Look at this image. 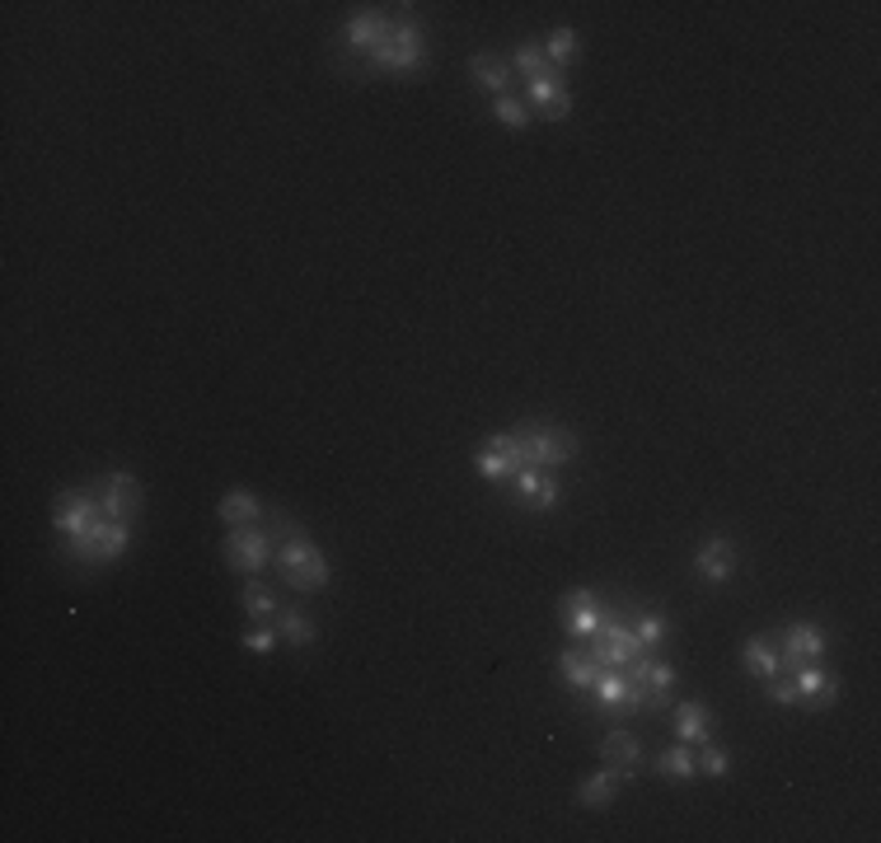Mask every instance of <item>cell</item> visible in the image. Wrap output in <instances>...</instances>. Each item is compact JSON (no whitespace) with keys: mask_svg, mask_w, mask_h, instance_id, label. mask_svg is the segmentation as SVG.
<instances>
[{"mask_svg":"<svg viewBox=\"0 0 881 843\" xmlns=\"http://www.w3.org/2000/svg\"><path fill=\"white\" fill-rule=\"evenodd\" d=\"M272 553H277V543L268 530H258V525H235V530L221 539L225 567L239 572V576H258L272 562Z\"/></svg>","mask_w":881,"mask_h":843,"instance_id":"obj_6","label":"cell"},{"mask_svg":"<svg viewBox=\"0 0 881 843\" xmlns=\"http://www.w3.org/2000/svg\"><path fill=\"white\" fill-rule=\"evenodd\" d=\"M272 562H277L281 582H287L291 591H301V595H314V591H324V586L333 582L328 558L320 553V543H314L310 535H301V539H281V543H277V553H272Z\"/></svg>","mask_w":881,"mask_h":843,"instance_id":"obj_3","label":"cell"},{"mask_svg":"<svg viewBox=\"0 0 881 843\" xmlns=\"http://www.w3.org/2000/svg\"><path fill=\"white\" fill-rule=\"evenodd\" d=\"M268 535H272V543H281V539H301V535H305V525H301V520H291L287 512H268Z\"/></svg>","mask_w":881,"mask_h":843,"instance_id":"obj_32","label":"cell"},{"mask_svg":"<svg viewBox=\"0 0 881 843\" xmlns=\"http://www.w3.org/2000/svg\"><path fill=\"white\" fill-rule=\"evenodd\" d=\"M651 768H657L661 773V778H684V783H690V778H699V764H694V745H671V750H661L657 754V760H651Z\"/></svg>","mask_w":881,"mask_h":843,"instance_id":"obj_24","label":"cell"},{"mask_svg":"<svg viewBox=\"0 0 881 843\" xmlns=\"http://www.w3.org/2000/svg\"><path fill=\"white\" fill-rule=\"evenodd\" d=\"M694 764H699V773H709V778H722V773L732 768V754L722 750V745H713V741H703L694 750Z\"/></svg>","mask_w":881,"mask_h":843,"instance_id":"obj_30","label":"cell"},{"mask_svg":"<svg viewBox=\"0 0 881 843\" xmlns=\"http://www.w3.org/2000/svg\"><path fill=\"white\" fill-rule=\"evenodd\" d=\"M99 516H103V506H99L94 483L90 487H66V492H57V502H52V525H57L62 535L90 530Z\"/></svg>","mask_w":881,"mask_h":843,"instance_id":"obj_8","label":"cell"},{"mask_svg":"<svg viewBox=\"0 0 881 843\" xmlns=\"http://www.w3.org/2000/svg\"><path fill=\"white\" fill-rule=\"evenodd\" d=\"M239 605H244V614H249V623H277V614H281L277 591H272V586H263L258 576H244Z\"/></svg>","mask_w":881,"mask_h":843,"instance_id":"obj_19","label":"cell"},{"mask_svg":"<svg viewBox=\"0 0 881 843\" xmlns=\"http://www.w3.org/2000/svg\"><path fill=\"white\" fill-rule=\"evenodd\" d=\"M277 623H254L249 632H244V652H254V656H268L272 647H277Z\"/></svg>","mask_w":881,"mask_h":843,"instance_id":"obj_31","label":"cell"},{"mask_svg":"<svg viewBox=\"0 0 881 843\" xmlns=\"http://www.w3.org/2000/svg\"><path fill=\"white\" fill-rule=\"evenodd\" d=\"M511 502L525 512H558L562 506V483L554 479V469H521L511 479Z\"/></svg>","mask_w":881,"mask_h":843,"instance_id":"obj_9","label":"cell"},{"mask_svg":"<svg viewBox=\"0 0 881 843\" xmlns=\"http://www.w3.org/2000/svg\"><path fill=\"white\" fill-rule=\"evenodd\" d=\"M277 632H281V638H287L291 647H310L314 638H320V632H314V623L305 619L301 609H291V605H281V614H277Z\"/></svg>","mask_w":881,"mask_h":843,"instance_id":"obj_25","label":"cell"},{"mask_svg":"<svg viewBox=\"0 0 881 843\" xmlns=\"http://www.w3.org/2000/svg\"><path fill=\"white\" fill-rule=\"evenodd\" d=\"M511 66L521 70L525 80H535V76H549V57H544V47L539 43H516V52H511Z\"/></svg>","mask_w":881,"mask_h":843,"instance_id":"obj_26","label":"cell"},{"mask_svg":"<svg viewBox=\"0 0 881 843\" xmlns=\"http://www.w3.org/2000/svg\"><path fill=\"white\" fill-rule=\"evenodd\" d=\"M788 675H792V689H798V708L825 712V708H835L839 702V675L825 671L821 661H798Z\"/></svg>","mask_w":881,"mask_h":843,"instance_id":"obj_7","label":"cell"},{"mask_svg":"<svg viewBox=\"0 0 881 843\" xmlns=\"http://www.w3.org/2000/svg\"><path fill=\"white\" fill-rule=\"evenodd\" d=\"M469 76H473V85H479L483 94H492V99H502V94H511V61H502V57H473L469 61Z\"/></svg>","mask_w":881,"mask_h":843,"instance_id":"obj_20","label":"cell"},{"mask_svg":"<svg viewBox=\"0 0 881 843\" xmlns=\"http://www.w3.org/2000/svg\"><path fill=\"white\" fill-rule=\"evenodd\" d=\"M638 684H643V694H647V712H651V708H666V698H671V689H676V665L651 656Z\"/></svg>","mask_w":881,"mask_h":843,"instance_id":"obj_23","label":"cell"},{"mask_svg":"<svg viewBox=\"0 0 881 843\" xmlns=\"http://www.w3.org/2000/svg\"><path fill=\"white\" fill-rule=\"evenodd\" d=\"M539 47H544V57H549V66L558 70V66H568V61L577 57V33H572V29H554Z\"/></svg>","mask_w":881,"mask_h":843,"instance_id":"obj_27","label":"cell"},{"mask_svg":"<svg viewBox=\"0 0 881 843\" xmlns=\"http://www.w3.org/2000/svg\"><path fill=\"white\" fill-rule=\"evenodd\" d=\"M525 99L535 103V109L549 117V122H562L572 113V94H568V85H562V76L558 70H549V76H535V80H525Z\"/></svg>","mask_w":881,"mask_h":843,"instance_id":"obj_13","label":"cell"},{"mask_svg":"<svg viewBox=\"0 0 881 843\" xmlns=\"http://www.w3.org/2000/svg\"><path fill=\"white\" fill-rule=\"evenodd\" d=\"M347 43L361 52V57H371L380 70H399V76H409L427 61V43H422V29L417 20H390V14H352L347 20Z\"/></svg>","mask_w":881,"mask_h":843,"instance_id":"obj_1","label":"cell"},{"mask_svg":"<svg viewBox=\"0 0 881 843\" xmlns=\"http://www.w3.org/2000/svg\"><path fill=\"white\" fill-rule=\"evenodd\" d=\"M601 760H605L610 768H620L624 778H638V768H643V745H638V735H628L624 727H614L605 741H601Z\"/></svg>","mask_w":881,"mask_h":843,"instance_id":"obj_16","label":"cell"},{"mask_svg":"<svg viewBox=\"0 0 881 843\" xmlns=\"http://www.w3.org/2000/svg\"><path fill=\"white\" fill-rule=\"evenodd\" d=\"M581 647H587V656H591L595 665H614V671H628V661L647 652V647L638 642V632H633V623L624 619L620 609H610L605 623H601V632H591V638L581 642Z\"/></svg>","mask_w":881,"mask_h":843,"instance_id":"obj_5","label":"cell"},{"mask_svg":"<svg viewBox=\"0 0 881 843\" xmlns=\"http://www.w3.org/2000/svg\"><path fill=\"white\" fill-rule=\"evenodd\" d=\"M713 708L709 702H676V735L684 745H703L713 741Z\"/></svg>","mask_w":881,"mask_h":843,"instance_id":"obj_18","label":"cell"},{"mask_svg":"<svg viewBox=\"0 0 881 843\" xmlns=\"http://www.w3.org/2000/svg\"><path fill=\"white\" fill-rule=\"evenodd\" d=\"M628 778L620 768H601V773H587V778L577 783V806H587V811H605V806L620 797V787H624Z\"/></svg>","mask_w":881,"mask_h":843,"instance_id":"obj_15","label":"cell"},{"mask_svg":"<svg viewBox=\"0 0 881 843\" xmlns=\"http://www.w3.org/2000/svg\"><path fill=\"white\" fill-rule=\"evenodd\" d=\"M694 572H699V582H713V586L732 582V576H736V543L727 535L703 539L699 553H694Z\"/></svg>","mask_w":881,"mask_h":843,"instance_id":"obj_12","label":"cell"},{"mask_svg":"<svg viewBox=\"0 0 881 843\" xmlns=\"http://www.w3.org/2000/svg\"><path fill=\"white\" fill-rule=\"evenodd\" d=\"M502 450L516 469H558L577 460V436L568 427H544V422H525L516 431H498L488 441Z\"/></svg>","mask_w":881,"mask_h":843,"instance_id":"obj_2","label":"cell"},{"mask_svg":"<svg viewBox=\"0 0 881 843\" xmlns=\"http://www.w3.org/2000/svg\"><path fill=\"white\" fill-rule=\"evenodd\" d=\"M558 671H562V679H568V689H572L577 698H587V694H591L595 661L587 656V647H568V652L558 656Z\"/></svg>","mask_w":881,"mask_h":843,"instance_id":"obj_22","label":"cell"},{"mask_svg":"<svg viewBox=\"0 0 881 843\" xmlns=\"http://www.w3.org/2000/svg\"><path fill=\"white\" fill-rule=\"evenodd\" d=\"M94 492H99V506H103V516L109 520L132 525L141 516V483L132 479V473H103V479L94 483Z\"/></svg>","mask_w":881,"mask_h":843,"instance_id":"obj_11","label":"cell"},{"mask_svg":"<svg viewBox=\"0 0 881 843\" xmlns=\"http://www.w3.org/2000/svg\"><path fill=\"white\" fill-rule=\"evenodd\" d=\"M127 543H132V525H122V520H109V516H99L90 530H80V535H62V549L76 558V562H113V558H122L127 553Z\"/></svg>","mask_w":881,"mask_h":843,"instance_id":"obj_4","label":"cell"},{"mask_svg":"<svg viewBox=\"0 0 881 843\" xmlns=\"http://www.w3.org/2000/svg\"><path fill=\"white\" fill-rule=\"evenodd\" d=\"M558 614H562V628H568L577 642H587L591 632H601L610 605H605L595 591L581 586V591H568V595H562V600H558Z\"/></svg>","mask_w":881,"mask_h":843,"instance_id":"obj_10","label":"cell"},{"mask_svg":"<svg viewBox=\"0 0 881 843\" xmlns=\"http://www.w3.org/2000/svg\"><path fill=\"white\" fill-rule=\"evenodd\" d=\"M741 661H746V671L755 679L783 675V652H779V642H773V638H765V632H755V638L741 642Z\"/></svg>","mask_w":881,"mask_h":843,"instance_id":"obj_17","label":"cell"},{"mask_svg":"<svg viewBox=\"0 0 881 843\" xmlns=\"http://www.w3.org/2000/svg\"><path fill=\"white\" fill-rule=\"evenodd\" d=\"M779 652H783V671H792L798 661H821L825 656V628L792 623L783 638H779Z\"/></svg>","mask_w":881,"mask_h":843,"instance_id":"obj_14","label":"cell"},{"mask_svg":"<svg viewBox=\"0 0 881 843\" xmlns=\"http://www.w3.org/2000/svg\"><path fill=\"white\" fill-rule=\"evenodd\" d=\"M492 113H498V122L506 132H525L531 127V109L516 99V94H502V99H492Z\"/></svg>","mask_w":881,"mask_h":843,"instance_id":"obj_28","label":"cell"},{"mask_svg":"<svg viewBox=\"0 0 881 843\" xmlns=\"http://www.w3.org/2000/svg\"><path fill=\"white\" fill-rule=\"evenodd\" d=\"M765 698L779 702V708H798V689H792V679H783V675L765 679Z\"/></svg>","mask_w":881,"mask_h":843,"instance_id":"obj_33","label":"cell"},{"mask_svg":"<svg viewBox=\"0 0 881 843\" xmlns=\"http://www.w3.org/2000/svg\"><path fill=\"white\" fill-rule=\"evenodd\" d=\"M633 632H638V642L647 647H661L666 638H671V619H661V614H638V623H633Z\"/></svg>","mask_w":881,"mask_h":843,"instance_id":"obj_29","label":"cell"},{"mask_svg":"<svg viewBox=\"0 0 881 843\" xmlns=\"http://www.w3.org/2000/svg\"><path fill=\"white\" fill-rule=\"evenodd\" d=\"M216 516H221V525H225V530H235V525H254V520L263 516V502L254 497L249 487H231V492H225V497H221Z\"/></svg>","mask_w":881,"mask_h":843,"instance_id":"obj_21","label":"cell"}]
</instances>
